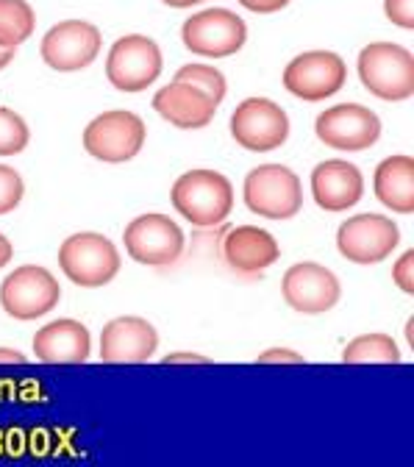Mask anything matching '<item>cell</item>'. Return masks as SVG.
I'll use <instances>...</instances> for the list:
<instances>
[{"mask_svg":"<svg viewBox=\"0 0 414 467\" xmlns=\"http://www.w3.org/2000/svg\"><path fill=\"white\" fill-rule=\"evenodd\" d=\"M345 365H400V350L387 334H362L342 350Z\"/></svg>","mask_w":414,"mask_h":467,"instance_id":"22","label":"cell"},{"mask_svg":"<svg viewBox=\"0 0 414 467\" xmlns=\"http://www.w3.org/2000/svg\"><path fill=\"white\" fill-rule=\"evenodd\" d=\"M281 292L289 309L301 315H323L339 301V278L323 265L301 262L284 273Z\"/></svg>","mask_w":414,"mask_h":467,"instance_id":"15","label":"cell"},{"mask_svg":"<svg viewBox=\"0 0 414 467\" xmlns=\"http://www.w3.org/2000/svg\"><path fill=\"white\" fill-rule=\"evenodd\" d=\"M36 17L26 0H0V47L23 45L34 34Z\"/></svg>","mask_w":414,"mask_h":467,"instance_id":"23","label":"cell"},{"mask_svg":"<svg viewBox=\"0 0 414 467\" xmlns=\"http://www.w3.org/2000/svg\"><path fill=\"white\" fill-rule=\"evenodd\" d=\"M172 206L198 228L220 225L233 209V187L214 170H190L172 184Z\"/></svg>","mask_w":414,"mask_h":467,"instance_id":"1","label":"cell"},{"mask_svg":"<svg viewBox=\"0 0 414 467\" xmlns=\"http://www.w3.org/2000/svg\"><path fill=\"white\" fill-rule=\"evenodd\" d=\"M181 39L192 53L223 58V56H231L245 45L248 26L243 17H236L228 9H206V12L192 15L184 23Z\"/></svg>","mask_w":414,"mask_h":467,"instance_id":"14","label":"cell"},{"mask_svg":"<svg viewBox=\"0 0 414 467\" xmlns=\"http://www.w3.org/2000/svg\"><path fill=\"white\" fill-rule=\"evenodd\" d=\"M315 134L320 137V142H326L334 150H367L378 142L381 137V120L376 117V111L359 106V103H339L326 109L317 123H315Z\"/></svg>","mask_w":414,"mask_h":467,"instance_id":"12","label":"cell"},{"mask_svg":"<svg viewBox=\"0 0 414 467\" xmlns=\"http://www.w3.org/2000/svg\"><path fill=\"white\" fill-rule=\"evenodd\" d=\"M223 254L233 270L262 273L278 262L281 248L270 231H264L259 225H240V228L228 231V237L223 240Z\"/></svg>","mask_w":414,"mask_h":467,"instance_id":"20","label":"cell"},{"mask_svg":"<svg viewBox=\"0 0 414 467\" xmlns=\"http://www.w3.org/2000/svg\"><path fill=\"white\" fill-rule=\"evenodd\" d=\"M58 267L78 286H103L120 273V251L103 234H73L58 248Z\"/></svg>","mask_w":414,"mask_h":467,"instance_id":"4","label":"cell"},{"mask_svg":"<svg viewBox=\"0 0 414 467\" xmlns=\"http://www.w3.org/2000/svg\"><path fill=\"white\" fill-rule=\"evenodd\" d=\"M0 362H4V365H23V362H26V357L20 354V350L0 348Z\"/></svg>","mask_w":414,"mask_h":467,"instance_id":"31","label":"cell"},{"mask_svg":"<svg viewBox=\"0 0 414 467\" xmlns=\"http://www.w3.org/2000/svg\"><path fill=\"white\" fill-rule=\"evenodd\" d=\"M175 81H184V84L198 87L217 106L225 98V76L217 67H209V65H187V67H181L179 73H175Z\"/></svg>","mask_w":414,"mask_h":467,"instance_id":"24","label":"cell"},{"mask_svg":"<svg viewBox=\"0 0 414 467\" xmlns=\"http://www.w3.org/2000/svg\"><path fill=\"white\" fill-rule=\"evenodd\" d=\"M240 4L256 15H273V12H281L289 0H240Z\"/></svg>","mask_w":414,"mask_h":467,"instance_id":"29","label":"cell"},{"mask_svg":"<svg viewBox=\"0 0 414 467\" xmlns=\"http://www.w3.org/2000/svg\"><path fill=\"white\" fill-rule=\"evenodd\" d=\"M153 109L175 129H203L214 120L217 103L192 84L172 81L156 92Z\"/></svg>","mask_w":414,"mask_h":467,"instance_id":"19","label":"cell"},{"mask_svg":"<svg viewBox=\"0 0 414 467\" xmlns=\"http://www.w3.org/2000/svg\"><path fill=\"white\" fill-rule=\"evenodd\" d=\"M359 78L381 100L414 95V56L395 42H373L359 53Z\"/></svg>","mask_w":414,"mask_h":467,"instance_id":"3","label":"cell"},{"mask_svg":"<svg viewBox=\"0 0 414 467\" xmlns=\"http://www.w3.org/2000/svg\"><path fill=\"white\" fill-rule=\"evenodd\" d=\"M365 195V179L359 167L350 161L331 159L315 167L312 172V198L326 212H345L357 206Z\"/></svg>","mask_w":414,"mask_h":467,"instance_id":"17","label":"cell"},{"mask_svg":"<svg viewBox=\"0 0 414 467\" xmlns=\"http://www.w3.org/2000/svg\"><path fill=\"white\" fill-rule=\"evenodd\" d=\"M123 243L134 262L148 267H167L184 254V231L167 214H142L126 225Z\"/></svg>","mask_w":414,"mask_h":467,"instance_id":"9","label":"cell"},{"mask_svg":"<svg viewBox=\"0 0 414 467\" xmlns=\"http://www.w3.org/2000/svg\"><path fill=\"white\" fill-rule=\"evenodd\" d=\"M400 243L398 225L384 214H357L339 225L336 248L353 265L384 262Z\"/></svg>","mask_w":414,"mask_h":467,"instance_id":"11","label":"cell"},{"mask_svg":"<svg viewBox=\"0 0 414 467\" xmlns=\"http://www.w3.org/2000/svg\"><path fill=\"white\" fill-rule=\"evenodd\" d=\"M262 365H270V362H295V365H301L304 359L298 354H292V350H267V354L259 357Z\"/></svg>","mask_w":414,"mask_h":467,"instance_id":"30","label":"cell"},{"mask_svg":"<svg viewBox=\"0 0 414 467\" xmlns=\"http://www.w3.org/2000/svg\"><path fill=\"white\" fill-rule=\"evenodd\" d=\"M62 301V286L50 270L36 265H23L0 284V306L15 320H36L53 312Z\"/></svg>","mask_w":414,"mask_h":467,"instance_id":"5","label":"cell"},{"mask_svg":"<svg viewBox=\"0 0 414 467\" xmlns=\"http://www.w3.org/2000/svg\"><path fill=\"white\" fill-rule=\"evenodd\" d=\"M159 334L145 317H117L103 326L100 359L109 365H137L156 354Z\"/></svg>","mask_w":414,"mask_h":467,"instance_id":"16","label":"cell"},{"mask_svg":"<svg viewBox=\"0 0 414 467\" xmlns=\"http://www.w3.org/2000/svg\"><path fill=\"white\" fill-rule=\"evenodd\" d=\"M387 17L400 28H414V0H384Z\"/></svg>","mask_w":414,"mask_h":467,"instance_id":"27","label":"cell"},{"mask_svg":"<svg viewBox=\"0 0 414 467\" xmlns=\"http://www.w3.org/2000/svg\"><path fill=\"white\" fill-rule=\"evenodd\" d=\"M100 31L84 20H65L53 26L42 39L45 65L58 73H76L89 67L100 53Z\"/></svg>","mask_w":414,"mask_h":467,"instance_id":"13","label":"cell"},{"mask_svg":"<svg viewBox=\"0 0 414 467\" xmlns=\"http://www.w3.org/2000/svg\"><path fill=\"white\" fill-rule=\"evenodd\" d=\"M161 4L172 6V9H190L195 4H203V0H161Z\"/></svg>","mask_w":414,"mask_h":467,"instance_id":"33","label":"cell"},{"mask_svg":"<svg viewBox=\"0 0 414 467\" xmlns=\"http://www.w3.org/2000/svg\"><path fill=\"white\" fill-rule=\"evenodd\" d=\"M231 137L254 153L275 150L289 137V117L267 98H248L231 114Z\"/></svg>","mask_w":414,"mask_h":467,"instance_id":"8","label":"cell"},{"mask_svg":"<svg viewBox=\"0 0 414 467\" xmlns=\"http://www.w3.org/2000/svg\"><path fill=\"white\" fill-rule=\"evenodd\" d=\"M145 134L148 131H145L142 117L126 109H114V111H103L87 126L84 148L89 156L100 161L120 164V161H131L142 150Z\"/></svg>","mask_w":414,"mask_h":467,"instance_id":"6","label":"cell"},{"mask_svg":"<svg viewBox=\"0 0 414 467\" xmlns=\"http://www.w3.org/2000/svg\"><path fill=\"white\" fill-rule=\"evenodd\" d=\"M92 350L89 328L78 320H53L34 337V354L47 365H84Z\"/></svg>","mask_w":414,"mask_h":467,"instance_id":"18","label":"cell"},{"mask_svg":"<svg viewBox=\"0 0 414 467\" xmlns=\"http://www.w3.org/2000/svg\"><path fill=\"white\" fill-rule=\"evenodd\" d=\"M411 270H414V251H406V254L400 256V262L392 267V278H395V284L406 292V296H411V292H414Z\"/></svg>","mask_w":414,"mask_h":467,"instance_id":"28","label":"cell"},{"mask_svg":"<svg viewBox=\"0 0 414 467\" xmlns=\"http://www.w3.org/2000/svg\"><path fill=\"white\" fill-rule=\"evenodd\" d=\"M28 137L31 134H28V126L23 117L6 106H0V156H15V153L26 150Z\"/></svg>","mask_w":414,"mask_h":467,"instance_id":"25","label":"cell"},{"mask_svg":"<svg viewBox=\"0 0 414 467\" xmlns=\"http://www.w3.org/2000/svg\"><path fill=\"white\" fill-rule=\"evenodd\" d=\"M245 206L267 220H289L304 206L301 179L284 164L254 167L245 179Z\"/></svg>","mask_w":414,"mask_h":467,"instance_id":"2","label":"cell"},{"mask_svg":"<svg viewBox=\"0 0 414 467\" xmlns=\"http://www.w3.org/2000/svg\"><path fill=\"white\" fill-rule=\"evenodd\" d=\"M12 58H15V50L12 47H0V70H4L12 62Z\"/></svg>","mask_w":414,"mask_h":467,"instance_id":"35","label":"cell"},{"mask_svg":"<svg viewBox=\"0 0 414 467\" xmlns=\"http://www.w3.org/2000/svg\"><path fill=\"white\" fill-rule=\"evenodd\" d=\"M164 362L170 365V362H206V359L203 357H195V354H175V357H167Z\"/></svg>","mask_w":414,"mask_h":467,"instance_id":"34","label":"cell"},{"mask_svg":"<svg viewBox=\"0 0 414 467\" xmlns=\"http://www.w3.org/2000/svg\"><path fill=\"white\" fill-rule=\"evenodd\" d=\"M26 192V184L20 179V172L9 164H0V214H9L12 209L20 206Z\"/></svg>","mask_w":414,"mask_h":467,"instance_id":"26","label":"cell"},{"mask_svg":"<svg viewBox=\"0 0 414 467\" xmlns=\"http://www.w3.org/2000/svg\"><path fill=\"white\" fill-rule=\"evenodd\" d=\"M345 81H347V67L331 50L301 53L284 70V89L309 103L336 95L345 87Z\"/></svg>","mask_w":414,"mask_h":467,"instance_id":"10","label":"cell"},{"mask_svg":"<svg viewBox=\"0 0 414 467\" xmlns=\"http://www.w3.org/2000/svg\"><path fill=\"white\" fill-rule=\"evenodd\" d=\"M376 198L398 212V214H411L414 212V161L411 156H389L376 167L373 179Z\"/></svg>","mask_w":414,"mask_h":467,"instance_id":"21","label":"cell"},{"mask_svg":"<svg viewBox=\"0 0 414 467\" xmlns=\"http://www.w3.org/2000/svg\"><path fill=\"white\" fill-rule=\"evenodd\" d=\"M12 256H15V248H12V243L0 234V267H6L9 262H12Z\"/></svg>","mask_w":414,"mask_h":467,"instance_id":"32","label":"cell"},{"mask_svg":"<svg viewBox=\"0 0 414 467\" xmlns=\"http://www.w3.org/2000/svg\"><path fill=\"white\" fill-rule=\"evenodd\" d=\"M161 73V50L142 34L120 36L106 58V78L120 92H142Z\"/></svg>","mask_w":414,"mask_h":467,"instance_id":"7","label":"cell"}]
</instances>
